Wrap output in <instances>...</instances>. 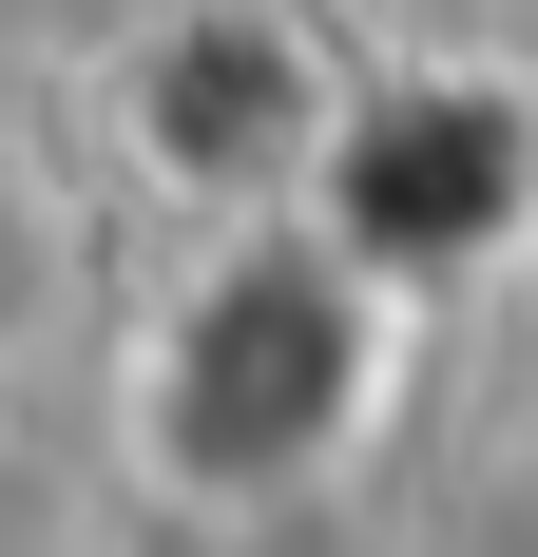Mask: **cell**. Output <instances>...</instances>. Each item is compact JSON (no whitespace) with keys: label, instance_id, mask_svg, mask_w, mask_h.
I'll list each match as a JSON object with an SVG mask.
<instances>
[{"label":"cell","instance_id":"obj_2","mask_svg":"<svg viewBox=\"0 0 538 557\" xmlns=\"http://www.w3.org/2000/svg\"><path fill=\"white\" fill-rule=\"evenodd\" d=\"M346 97H366V58L327 39L308 0H173L135 20L97 77V154L193 231H250V212H308L327 154H346Z\"/></svg>","mask_w":538,"mask_h":557},{"label":"cell","instance_id":"obj_3","mask_svg":"<svg viewBox=\"0 0 538 557\" xmlns=\"http://www.w3.org/2000/svg\"><path fill=\"white\" fill-rule=\"evenodd\" d=\"M77 270H97V193L39 115H0V385L77 327Z\"/></svg>","mask_w":538,"mask_h":557},{"label":"cell","instance_id":"obj_1","mask_svg":"<svg viewBox=\"0 0 538 557\" xmlns=\"http://www.w3.org/2000/svg\"><path fill=\"white\" fill-rule=\"evenodd\" d=\"M404 327H424V308H404L327 212L193 231V270L135 308V346H115V443H135V481H173L193 519L327 500V481L384 443V404H404Z\"/></svg>","mask_w":538,"mask_h":557}]
</instances>
